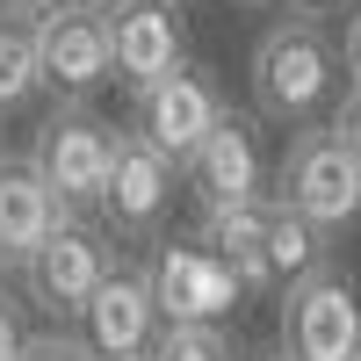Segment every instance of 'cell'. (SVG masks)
Returning <instances> with one entry per match:
<instances>
[{
	"instance_id": "cell-1",
	"label": "cell",
	"mask_w": 361,
	"mask_h": 361,
	"mask_svg": "<svg viewBox=\"0 0 361 361\" xmlns=\"http://www.w3.org/2000/svg\"><path fill=\"white\" fill-rule=\"evenodd\" d=\"M246 87H253V116H260V123L304 130L311 116L333 102V87H340V44L325 37V22L304 8V15L275 22V29L253 44Z\"/></svg>"
},
{
	"instance_id": "cell-13",
	"label": "cell",
	"mask_w": 361,
	"mask_h": 361,
	"mask_svg": "<svg viewBox=\"0 0 361 361\" xmlns=\"http://www.w3.org/2000/svg\"><path fill=\"white\" fill-rule=\"evenodd\" d=\"M58 217H73V209L51 195V180L37 173V159H8L0 152V253H8V267H22L37 253L58 231Z\"/></svg>"
},
{
	"instance_id": "cell-11",
	"label": "cell",
	"mask_w": 361,
	"mask_h": 361,
	"mask_svg": "<svg viewBox=\"0 0 361 361\" xmlns=\"http://www.w3.org/2000/svg\"><path fill=\"white\" fill-rule=\"evenodd\" d=\"M102 15H109L116 80H123L130 94L180 66V0H116V8H102Z\"/></svg>"
},
{
	"instance_id": "cell-3",
	"label": "cell",
	"mask_w": 361,
	"mask_h": 361,
	"mask_svg": "<svg viewBox=\"0 0 361 361\" xmlns=\"http://www.w3.org/2000/svg\"><path fill=\"white\" fill-rule=\"evenodd\" d=\"M267 195L289 202L296 217H311L318 231H340V224L361 217V159L347 152L333 130H296Z\"/></svg>"
},
{
	"instance_id": "cell-18",
	"label": "cell",
	"mask_w": 361,
	"mask_h": 361,
	"mask_svg": "<svg viewBox=\"0 0 361 361\" xmlns=\"http://www.w3.org/2000/svg\"><path fill=\"white\" fill-rule=\"evenodd\" d=\"M22 361H94V347H87L80 333H37L22 347Z\"/></svg>"
},
{
	"instance_id": "cell-8",
	"label": "cell",
	"mask_w": 361,
	"mask_h": 361,
	"mask_svg": "<svg viewBox=\"0 0 361 361\" xmlns=\"http://www.w3.org/2000/svg\"><path fill=\"white\" fill-rule=\"evenodd\" d=\"M152 289H159L166 325H217L238 296H246L238 267L209 246V238H166L159 260H152Z\"/></svg>"
},
{
	"instance_id": "cell-24",
	"label": "cell",
	"mask_w": 361,
	"mask_h": 361,
	"mask_svg": "<svg viewBox=\"0 0 361 361\" xmlns=\"http://www.w3.org/2000/svg\"><path fill=\"white\" fill-rule=\"evenodd\" d=\"M304 8H311V15H325V8H333V0H304Z\"/></svg>"
},
{
	"instance_id": "cell-27",
	"label": "cell",
	"mask_w": 361,
	"mask_h": 361,
	"mask_svg": "<svg viewBox=\"0 0 361 361\" xmlns=\"http://www.w3.org/2000/svg\"><path fill=\"white\" fill-rule=\"evenodd\" d=\"M354 361H361V354H354Z\"/></svg>"
},
{
	"instance_id": "cell-6",
	"label": "cell",
	"mask_w": 361,
	"mask_h": 361,
	"mask_svg": "<svg viewBox=\"0 0 361 361\" xmlns=\"http://www.w3.org/2000/svg\"><path fill=\"white\" fill-rule=\"evenodd\" d=\"M109 267L116 260H109L94 224L58 217V231L22 260V289H29V304H37L44 318H80L87 304H94V289L109 282Z\"/></svg>"
},
{
	"instance_id": "cell-7",
	"label": "cell",
	"mask_w": 361,
	"mask_h": 361,
	"mask_svg": "<svg viewBox=\"0 0 361 361\" xmlns=\"http://www.w3.org/2000/svg\"><path fill=\"white\" fill-rule=\"evenodd\" d=\"M166 333L152 267H109V282L94 289V304L80 311V340L94 347V361H152Z\"/></svg>"
},
{
	"instance_id": "cell-10",
	"label": "cell",
	"mask_w": 361,
	"mask_h": 361,
	"mask_svg": "<svg viewBox=\"0 0 361 361\" xmlns=\"http://www.w3.org/2000/svg\"><path fill=\"white\" fill-rule=\"evenodd\" d=\"M173 173H180V166L159 152L152 137L123 130V137H116V173H109V195H102V217L123 231V238L159 231L166 202H173Z\"/></svg>"
},
{
	"instance_id": "cell-23",
	"label": "cell",
	"mask_w": 361,
	"mask_h": 361,
	"mask_svg": "<svg viewBox=\"0 0 361 361\" xmlns=\"http://www.w3.org/2000/svg\"><path fill=\"white\" fill-rule=\"evenodd\" d=\"M73 8H116V0H73Z\"/></svg>"
},
{
	"instance_id": "cell-16",
	"label": "cell",
	"mask_w": 361,
	"mask_h": 361,
	"mask_svg": "<svg viewBox=\"0 0 361 361\" xmlns=\"http://www.w3.org/2000/svg\"><path fill=\"white\" fill-rule=\"evenodd\" d=\"M267 238H275V275L282 282H304V275L325 267V231L311 217H296L289 202H275V195H267Z\"/></svg>"
},
{
	"instance_id": "cell-22",
	"label": "cell",
	"mask_w": 361,
	"mask_h": 361,
	"mask_svg": "<svg viewBox=\"0 0 361 361\" xmlns=\"http://www.w3.org/2000/svg\"><path fill=\"white\" fill-rule=\"evenodd\" d=\"M0 8H22V15H44L51 0H0Z\"/></svg>"
},
{
	"instance_id": "cell-19",
	"label": "cell",
	"mask_w": 361,
	"mask_h": 361,
	"mask_svg": "<svg viewBox=\"0 0 361 361\" xmlns=\"http://www.w3.org/2000/svg\"><path fill=\"white\" fill-rule=\"evenodd\" d=\"M333 137L361 159V80H347V94L333 102Z\"/></svg>"
},
{
	"instance_id": "cell-14",
	"label": "cell",
	"mask_w": 361,
	"mask_h": 361,
	"mask_svg": "<svg viewBox=\"0 0 361 361\" xmlns=\"http://www.w3.org/2000/svg\"><path fill=\"white\" fill-rule=\"evenodd\" d=\"M202 238L217 246L231 267H238V282L253 289H275V238H267V202H231V209H202Z\"/></svg>"
},
{
	"instance_id": "cell-4",
	"label": "cell",
	"mask_w": 361,
	"mask_h": 361,
	"mask_svg": "<svg viewBox=\"0 0 361 361\" xmlns=\"http://www.w3.org/2000/svg\"><path fill=\"white\" fill-rule=\"evenodd\" d=\"M224 116H231V109H224V94H217V80L180 58L173 73H159L152 87H137V102H130V130L152 137L173 166H188L202 145H209V130H217Z\"/></svg>"
},
{
	"instance_id": "cell-15",
	"label": "cell",
	"mask_w": 361,
	"mask_h": 361,
	"mask_svg": "<svg viewBox=\"0 0 361 361\" xmlns=\"http://www.w3.org/2000/svg\"><path fill=\"white\" fill-rule=\"evenodd\" d=\"M44 87V44H37V15L0 8V109H22Z\"/></svg>"
},
{
	"instance_id": "cell-5",
	"label": "cell",
	"mask_w": 361,
	"mask_h": 361,
	"mask_svg": "<svg viewBox=\"0 0 361 361\" xmlns=\"http://www.w3.org/2000/svg\"><path fill=\"white\" fill-rule=\"evenodd\" d=\"M282 354L289 361H354L361 354V296L340 267L289 282L282 296Z\"/></svg>"
},
{
	"instance_id": "cell-26",
	"label": "cell",
	"mask_w": 361,
	"mask_h": 361,
	"mask_svg": "<svg viewBox=\"0 0 361 361\" xmlns=\"http://www.w3.org/2000/svg\"><path fill=\"white\" fill-rule=\"evenodd\" d=\"M0 267H8V253H0Z\"/></svg>"
},
{
	"instance_id": "cell-9",
	"label": "cell",
	"mask_w": 361,
	"mask_h": 361,
	"mask_svg": "<svg viewBox=\"0 0 361 361\" xmlns=\"http://www.w3.org/2000/svg\"><path fill=\"white\" fill-rule=\"evenodd\" d=\"M37 44H44V87H58L66 102H87L102 80H116L109 15H102V8H73V0H51V8L37 15Z\"/></svg>"
},
{
	"instance_id": "cell-25",
	"label": "cell",
	"mask_w": 361,
	"mask_h": 361,
	"mask_svg": "<svg viewBox=\"0 0 361 361\" xmlns=\"http://www.w3.org/2000/svg\"><path fill=\"white\" fill-rule=\"evenodd\" d=\"M267 361H289V354H267Z\"/></svg>"
},
{
	"instance_id": "cell-20",
	"label": "cell",
	"mask_w": 361,
	"mask_h": 361,
	"mask_svg": "<svg viewBox=\"0 0 361 361\" xmlns=\"http://www.w3.org/2000/svg\"><path fill=\"white\" fill-rule=\"evenodd\" d=\"M22 347H29V340H22V325H15V311L0 304V361H22Z\"/></svg>"
},
{
	"instance_id": "cell-2",
	"label": "cell",
	"mask_w": 361,
	"mask_h": 361,
	"mask_svg": "<svg viewBox=\"0 0 361 361\" xmlns=\"http://www.w3.org/2000/svg\"><path fill=\"white\" fill-rule=\"evenodd\" d=\"M116 123H102L87 102H66V109H51L44 123H37V173L51 180V195L73 209H102V195H109V173H116Z\"/></svg>"
},
{
	"instance_id": "cell-17",
	"label": "cell",
	"mask_w": 361,
	"mask_h": 361,
	"mask_svg": "<svg viewBox=\"0 0 361 361\" xmlns=\"http://www.w3.org/2000/svg\"><path fill=\"white\" fill-rule=\"evenodd\" d=\"M152 361H238V354H231V340L217 325H166Z\"/></svg>"
},
{
	"instance_id": "cell-21",
	"label": "cell",
	"mask_w": 361,
	"mask_h": 361,
	"mask_svg": "<svg viewBox=\"0 0 361 361\" xmlns=\"http://www.w3.org/2000/svg\"><path fill=\"white\" fill-rule=\"evenodd\" d=\"M340 58H347V73L361 80V8L347 15V44H340Z\"/></svg>"
},
{
	"instance_id": "cell-12",
	"label": "cell",
	"mask_w": 361,
	"mask_h": 361,
	"mask_svg": "<svg viewBox=\"0 0 361 361\" xmlns=\"http://www.w3.org/2000/svg\"><path fill=\"white\" fill-rule=\"evenodd\" d=\"M195 180L202 209H231V202H267V166H260V130L253 116H224L217 130H209V145L180 166Z\"/></svg>"
}]
</instances>
